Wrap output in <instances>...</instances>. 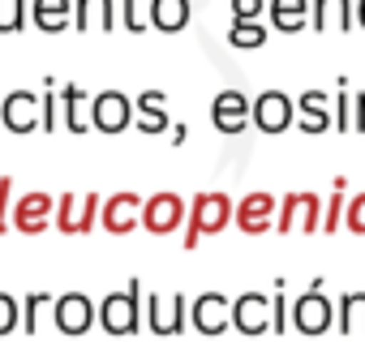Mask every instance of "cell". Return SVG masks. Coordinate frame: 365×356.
Instances as JSON below:
<instances>
[{
  "label": "cell",
  "mask_w": 365,
  "mask_h": 356,
  "mask_svg": "<svg viewBox=\"0 0 365 356\" xmlns=\"http://www.w3.org/2000/svg\"><path fill=\"white\" fill-rule=\"evenodd\" d=\"M138 129L142 133H163V129H172V116H168V108H138Z\"/></svg>",
  "instance_id": "obj_29"
},
{
  "label": "cell",
  "mask_w": 365,
  "mask_h": 356,
  "mask_svg": "<svg viewBox=\"0 0 365 356\" xmlns=\"http://www.w3.org/2000/svg\"><path fill=\"white\" fill-rule=\"evenodd\" d=\"M18 322H22V305H18V296L0 288V335H5V330H14Z\"/></svg>",
  "instance_id": "obj_31"
},
{
  "label": "cell",
  "mask_w": 365,
  "mask_h": 356,
  "mask_svg": "<svg viewBox=\"0 0 365 356\" xmlns=\"http://www.w3.org/2000/svg\"><path fill=\"white\" fill-rule=\"evenodd\" d=\"M335 326L339 335H365V288L344 292L335 300Z\"/></svg>",
  "instance_id": "obj_20"
},
{
  "label": "cell",
  "mask_w": 365,
  "mask_h": 356,
  "mask_svg": "<svg viewBox=\"0 0 365 356\" xmlns=\"http://www.w3.org/2000/svg\"><path fill=\"white\" fill-rule=\"evenodd\" d=\"M31 18L39 31H65L73 18V0H31Z\"/></svg>",
  "instance_id": "obj_24"
},
{
  "label": "cell",
  "mask_w": 365,
  "mask_h": 356,
  "mask_svg": "<svg viewBox=\"0 0 365 356\" xmlns=\"http://www.w3.org/2000/svg\"><path fill=\"white\" fill-rule=\"evenodd\" d=\"M356 22H361V31H365V0H356Z\"/></svg>",
  "instance_id": "obj_41"
},
{
  "label": "cell",
  "mask_w": 365,
  "mask_h": 356,
  "mask_svg": "<svg viewBox=\"0 0 365 356\" xmlns=\"http://www.w3.org/2000/svg\"><path fill=\"white\" fill-rule=\"evenodd\" d=\"M211 120L224 133H241L245 120H254V99H245V90H220L211 99Z\"/></svg>",
  "instance_id": "obj_14"
},
{
  "label": "cell",
  "mask_w": 365,
  "mask_h": 356,
  "mask_svg": "<svg viewBox=\"0 0 365 356\" xmlns=\"http://www.w3.org/2000/svg\"><path fill=\"white\" fill-rule=\"evenodd\" d=\"M292 120H297V99L292 95H284V90L271 86V90H262L254 99V125L262 133H284Z\"/></svg>",
  "instance_id": "obj_10"
},
{
  "label": "cell",
  "mask_w": 365,
  "mask_h": 356,
  "mask_svg": "<svg viewBox=\"0 0 365 356\" xmlns=\"http://www.w3.org/2000/svg\"><path fill=\"white\" fill-rule=\"evenodd\" d=\"M142 206H146V198H142V194H133V189H120V194L103 198V211H99V219H103V228H108V232H129V228L142 219Z\"/></svg>",
  "instance_id": "obj_16"
},
{
  "label": "cell",
  "mask_w": 365,
  "mask_h": 356,
  "mask_svg": "<svg viewBox=\"0 0 365 356\" xmlns=\"http://www.w3.org/2000/svg\"><path fill=\"white\" fill-rule=\"evenodd\" d=\"M14 224V176H0V228Z\"/></svg>",
  "instance_id": "obj_35"
},
{
  "label": "cell",
  "mask_w": 365,
  "mask_h": 356,
  "mask_svg": "<svg viewBox=\"0 0 365 356\" xmlns=\"http://www.w3.org/2000/svg\"><path fill=\"white\" fill-rule=\"evenodd\" d=\"M267 9V0H232V18H245V22H258Z\"/></svg>",
  "instance_id": "obj_36"
},
{
  "label": "cell",
  "mask_w": 365,
  "mask_h": 356,
  "mask_svg": "<svg viewBox=\"0 0 365 356\" xmlns=\"http://www.w3.org/2000/svg\"><path fill=\"white\" fill-rule=\"evenodd\" d=\"M292 326L301 335H322L335 326V300L322 292V279H314L297 300H292Z\"/></svg>",
  "instance_id": "obj_3"
},
{
  "label": "cell",
  "mask_w": 365,
  "mask_h": 356,
  "mask_svg": "<svg viewBox=\"0 0 365 356\" xmlns=\"http://www.w3.org/2000/svg\"><path fill=\"white\" fill-rule=\"evenodd\" d=\"M133 116H138V103H133L125 90H116V86L99 90L95 103H91V120H95V129H103V133H120Z\"/></svg>",
  "instance_id": "obj_7"
},
{
  "label": "cell",
  "mask_w": 365,
  "mask_h": 356,
  "mask_svg": "<svg viewBox=\"0 0 365 356\" xmlns=\"http://www.w3.org/2000/svg\"><path fill=\"white\" fill-rule=\"evenodd\" d=\"M232 326L245 330V335H262V330H271V296L258 292V288L241 292V296L232 300Z\"/></svg>",
  "instance_id": "obj_13"
},
{
  "label": "cell",
  "mask_w": 365,
  "mask_h": 356,
  "mask_svg": "<svg viewBox=\"0 0 365 356\" xmlns=\"http://www.w3.org/2000/svg\"><path fill=\"white\" fill-rule=\"evenodd\" d=\"M331 120H335V112H331V95H322V90H305V95H297V129H301V133H327Z\"/></svg>",
  "instance_id": "obj_18"
},
{
  "label": "cell",
  "mask_w": 365,
  "mask_h": 356,
  "mask_svg": "<svg viewBox=\"0 0 365 356\" xmlns=\"http://www.w3.org/2000/svg\"><path fill=\"white\" fill-rule=\"evenodd\" d=\"M335 125L348 133V78H339V95H335Z\"/></svg>",
  "instance_id": "obj_37"
},
{
  "label": "cell",
  "mask_w": 365,
  "mask_h": 356,
  "mask_svg": "<svg viewBox=\"0 0 365 356\" xmlns=\"http://www.w3.org/2000/svg\"><path fill=\"white\" fill-rule=\"evenodd\" d=\"M344 224H348V232H356V236H365V194H356V198H348V215H344Z\"/></svg>",
  "instance_id": "obj_34"
},
{
  "label": "cell",
  "mask_w": 365,
  "mask_h": 356,
  "mask_svg": "<svg viewBox=\"0 0 365 356\" xmlns=\"http://www.w3.org/2000/svg\"><path fill=\"white\" fill-rule=\"evenodd\" d=\"M232 215H237V202L224 194V189H202V194H194V202H190V219H185V249H194L202 236H211V232H224L228 224H232Z\"/></svg>",
  "instance_id": "obj_1"
},
{
  "label": "cell",
  "mask_w": 365,
  "mask_h": 356,
  "mask_svg": "<svg viewBox=\"0 0 365 356\" xmlns=\"http://www.w3.org/2000/svg\"><path fill=\"white\" fill-rule=\"evenodd\" d=\"M91 103H95V95H86L78 82H61V120H65V129L86 133L95 125L91 120Z\"/></svg>",
  "instance_id": "obj_19"
},
{
  "label": "cell",
  "mask_w": 365,
  "mask_h": 356,
  "mask_svg": "<svg viewBox=\"0 0 365 356\" xmlns=\"http://www.w3.org/2000/svg\"><path fill=\"white\" fill-rule=\"evenodd\" d=\"M120 5H125V26L142 31V0H120Z\"/></svg>",
  "instance_id": "obj_38"
},
{
  "label": "cell",
  "mask_w": 365,
  "mask_h": 356,
  "mask_svg": "<svg viewBox=\"0 0 365 356\" xmlns=\"http://www.w3.org/2000/svg\"><path fill=\"white\" fill-rule=\"evenodd\" d=\"M352 129L365 133V90H356V103H352Z\"/></svg>",
  "instance_id": "obj_40"
},
{
  "label": "cell",
  "mask_w": 365,
  "mask_h": 356,
  "mask_svg": "<svg viewBox=\"0 0 365 356\" xmlns=\"http://www.w3.org/2000/svg\"><path fill=\"white\" fill-rule=\"evenodd\" d=\"M194 326L202 330V335H220L228 322H232V300L224 296V292H215V288H207L202 296H194Z\"/></svg>",
  "instance_id": "obj_17"
},
{
  "label": "cell",
  "mask_w": 365,
  "mask_h": 356,
  "mask_svg": "<svg viewBox=\"0 0 365 356\" xmlns=\"http://www.w3.org/2000/svg\"><path fill=\"white\" fill-rule=\"evenodd\" d=\"M52 300H56L52 292H26V296H22V326H26V330H35L39 309H43V305H52Z\"/></svg>",
  "instance_id": "obj_30"
},
{
  "label": "cell",
  "mask_w": 365,
  "mask_h": 356,
  "mask_svg": "<svg viewBox=\"0 0 365 356\" xmlns=\"http://www.w3.org/2000/svg\"><path fill=\"white\" fill-rule=\"evenodd\" d=\"M0 120H5L14 133L39 129V125H43V95H35V90H26V86L9 90L5 99H0Z\"/></svg>",
  "instance_id": "obj_5"
},
{
  "label": "cell",
  "mask_w": 365,
  "mask_h": 356,
  "mask_svg": "<svg viewBox=\"0 0 365 356\" xmlns=\"http://www.w3.org/2000/svg\"><path fill=\"white\" fill-rule=\"evenodd\" d=\"M190 14H194V5L190 0H150L146 5V18H150V26H159V31H180L190 22Z\"/></svg>",
  "instance_id": "obj_21"
},
{
  "label": "cell",
  "mask_w": 365,
  "mask_h": 356,
  "mask_svg": "<svg viewBox=\"0 0 365 356\" xmlns=\"http://www.w3.org/2000/svg\"><path fill=\"white\" fill-rule=\"evenodd\" d=\"M288 318H292V305H288V296H284V283H279V292L271 296V330H275V335H284Z\"/></svg>",
  "instance_id": "obj_32"
},
{
  "label": "cell",
  "mask_w": 365,
  "mask_h": 356,
  "mask_svg": "<svg viewBox=\"0 0 365 356\" xmlns=\"http://www.w3.org/2000/svg\"><path fill=\"white\" fill-rule=\"evenodd\" d=\"M237 228L241 232H250V236H258V232H267L275 219H279V202H275V194H267V189H254V194H245V198H237Z\"/></svg>",
  "instance_id": "obj_11"
},
{
  "label": "cell",
  "mask_w": 365,
  "mask_h": 356,
  "mask_svg": "<svg viewBox=\"0 0 365 356\" xmlns=\"http://www.w3.org/2000/svg\"><path fill=\"white\" fill-rule=\"evenodd\" d=\"M26 14H31V5H26V0H0V35L18 31Z\"/></svg>",
  "instance_id": "obj_28"
},
{
  "label": "cell",
  "mask_w": 365,
  "mask_h": 356,
  "mask_svg": "<svg viewBox=\"0 0 365 356\" xmlns=\"http://www.w3.org/2000/svg\"><path fill=\"white\" fill-rule=\"evenodd\" d=\"M61 120V95H56V78H48V95H43V129H56Z\"/></svg>",
  "instance_id": "obj_33"
},
{
  "label": "cell",
  "mask_w": 365,
  "mask_h": 356,
  "mask_svg": "<svg viewBox=\"0 0 365 356\" xmlns=\"http://www.w3.org/2000/svg\"><path fill=\"white\" fill-rule=\"evenodd\" d=\"M99 322L112 335H133L142 326V279H129L125 288H112L99 300Z\"/></svg>",
  "instance_id": "obj_2"
},
{
  "label": "cell",
  "mask_w": 365,
  "mask_h": 356,
  "mask_svg": "<svg viewBox=\"0 0 365 356\" xmlns=\"http://www.w3.org/2000/svg\"><path fill=\"white\" fill-rule=\"evenodd\" d=\"M322 206L327 198H318L314 189H292L279 202V232H322Z\"/></svg>",
  "instance_id": "obj_4"
},
{
  "label": "cell",
  "mask_w": 365,
  "mask_h": 356,
  "mask_svg": "<svg viewBox=\"0 0 365 356\" xmlns=\"http://www.w3.org/2000/svg\"><path fill=\"white\" fill-rule=\"evenodd\" d=\"M356 18L352 0H314V31H348Z\"/></svg>",
  "instance_id": "obj_23"
},
{
  "label": "cell",
  "mask_w": 365,
  "mask_h": 356,
  "mask_svg": "<svg viewBox=\"0 0 365 356\" xmlns=\"http://www.w3.org/2000/svg\"><path fill=\"white\" fill-rule=\"evenodd\" d=\"M99 211H103L99 194H61L56 198V228L61 232H86L99 219Z\"/></svg>",
  "instance_id": "obj_12"
},
{
  "label": "cell",
  "mask_w": 365,
  "mask_h": 356,
  "mask_svg": "<svg viewBox=\"0 0 365 356\" xmlns=\"http://www.w3.org/2000/svg\"><path fill=\"white\" fill-rule=\"evenodd\" d=\"M52 211H56V198L48 189H26V194L14 198V228L18 232H39Z\"/></svg>",
  "instance_id": "obj_15"
},
{
  "label": "cell",
  "mask_w": 365,
  "mask_h": 356,
  "mask_svg": "<svg viewBox=\"0 0 365 356\" xmlns=\"http://www.w3.org/2000/svg\"><path fill=\"white\" fill-rule=\"evenodd\" d=\"M52 318H56V326H61V330H69V335H82L91 322H99V305H95L86 292L69 288V292H61V296L52 300Z\"/></svg>",
  "instance_id": "obj_9"
},
{
  "label": "cell",
  "mask_w": 365,
  "mask_h": 356,
  "mask_svg": "<svg viewBox=\"0 0 365 356\" xmlns=\"http://www.w3.org/2000/svg\"><path fill=\"white\" fill-rule=\"evenodd\" d=\"M344 176H335V189H331V198H327V206H322V232H335L339 224H344V215H348V198H344Z\"/></svg>",
  "instance_id": "obj_26"
},
{
  "label": "cell",
  "mask_w": 365,
  "mask_h": 356,
  "mask_svg": "<svg viewBox=\"0 0 365 356\" xmlns=\"http://www.w3.org/2000/svg\"><path fill=\"white\" fill-rule=\"evenodd\" d=\"M185 313H190V300L180 292H150L146 296V322L155 335H180Z\"/></svg>",
  "instance_id": "obj_8"
},
{
  "label": "cell",
  "mask_w": 365,
  "mask_h": 356,
  "mask_svg": "<svg viewBox=\"0 0 365 356\" xmlns=\"http://www.w3.org/2000/svg\"><path fill=\"white\" fill-rule=\"evenodd\" d=\"M305 14H309V0H271V5H267L271 26H275V31H284V35L305 31Z\"/></svg>",
  "instance_id": "obj_22"
},
{
  "label": "cell",
  "mask_w": 365,
  "mask_h": 356,
  "mask_svg": "<svg viewBox=\"0 0 365 356\" xmlns=\"http://www.w3.org/2000/svg\"><path fill=\"white\" fill-rule=\"evenodd\" d=\"M73 18H78V26L108 31L112 18H116V5H112V0H73Z\"/></svg>",
  "instance_id": "obj_25"
},
{
  "label": "cell",
  "mask_w": 365,
  "mask_h": 356,
  "mask_svg": "<svg viewBox=\"0 0 365 356\" xmlns=\"http://www.w3.org/2000/svg\"><path fill=\"white\" fill-rule=\"evenodd\" d=\"M138 108H168V99H163V90H155V86H150V90H142V95H138Z\"/></svg>",
  "instance_id": "obj_39"
},
{
  "label": "cell",
  "mask_w": 365,
  "mask_h": 356,
  "mask_svg": "<svg viewBox=\"0 0 365 356\" xmlns=\"http://www.w3.org/2000/svg\"><path fill=\"white\" fill-rule=\"evenodd\" d=\"M228 43H237V48H262V43H267V26H262V22L232 18V26H228Z\"/></svg>",
  "instance_id": "obj_27"
},
{
  "label": "cell",
  "mask_w": 365,
  "mask_h": 356,
  "mask_svg": "<svg viewBox=\"0 0 365 356\" xmlns=\"http://www.w3.org/2000/svg\"><path fill=\"white\" fill-rule=\"evenodd\" d=\"M185 219H190V206H185V198L172 194V189L150 194L146 206H142V224H146L150 232H159V236H163V232H176Z\"/></svg>",
  "instance_id": "obj_6"
}]
</instances>
